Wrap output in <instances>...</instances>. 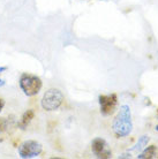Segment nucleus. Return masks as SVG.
I'll return each mask as SVG.
<instances>
[{"label":"nucleus","mask_w":158,"mask_h":159,"mask_svg":"<svg viewBox=\"0 0 158 159\" xmlns=\"http://www.w3.org/2000/svg\"><path fill=\"white\" fill-rule=\"evenodd\" d=\"M113 133L118 137H126L133 130V120H132V111L129 105L123 104L119 108L118 114L115 116L112 122Z\"/></svg>","instance_id":"f257e3e1"},{"label":"nucleus","mask_w":158,"mask_h":159,"mask_svg":"<svg viewBox=\"0 0 158 159\" xmlns=\"http://www.w3.org/2000/svg\"><path fill=\"white\" fill-rule=\"evenodd\" d=\"M19 83H20L21 90L28 97H32V96L37 95L40 91L42 85H43L42 80L38 76L32 75V74H28V73H24V74L21 75Z\"/></svg>","instance_id":"f03ea898"},{"label":"nucleus","mask_w":158,"mask_h":159,"mask_svg":"<svg viewBox=\"0 0 158 159\" xmlns=\"http://www.w3.org/2000/svg\"><path fill=\"white\" fill-rule=\"evenodd\" d=\"M65 97H63V92L60 91L59 89L55 88H51L48 91L44 93L43 98H42V107L45 111H55L61 106V104L63 103Z\"/></svg>","instance_id":"7ed1b4c3"},{"label":"nucleus","mask_w":158,"mask_h":159,"mask_svg":"<svg viewBox=\"0 0 158 159\" xmlns=\"http://www.w3.org/2000/svg\"><path fill=\"white\" fill-rule=\"evenodd\" d=\"M42 144L38 143L37 141H34V139H29V141H26L21 144L19 149H17V152H19V156L23 159H30V158H36L40 155L42 152Z\"/></svg>","instance_id":"20e7f679"},{"label":"nucleus","mask_w":158,"mask_h":159,"mask_svg":"<svg viewBox=\"0 0 158 159\" xmlns=\"http://www.w3.org/2000/svg\"><path fill=\"white\" fill-rule=\"evenodd\" d=\"M100 113L105 116H109L113 114L118 105V97L115 93L111 95H100L98 98Z\"/></svg>","instance_id":"39448f33"},{"label":"nucleus","mask_w":158,"mask_h":159,"mask_svg":"<svg viewBox=\"0 0 158 159\" xmlns=\"http://www.w3.org/2000/svg\"><path fill=\"white\" fill-rule=\"evenodd\" d=\"M91 150L94 152V155L97 158H111L112 157V151L107 142L102 137H96L91 142Z\"/></svg>","instance_id":"423d86ee"},{"label":"nucleus","mask_w":158,"mask_h":159,"mask_svg":"<svg viewBox=\"0 0 158 159\" xmlns=\"http://www.w3.org/2000/svg\"><path fill=\"white\" fill-rule=\"evenodd\" d=\"M157 155V147L156 145H146L144 149H143L141 153L137 156V159H151L155 158Z\"/></svg>","instance_id":"0eeeda50"},{"label":"nucleus","mask_w":158,"mask_h":159,"mask_svg":"<svg viewBox=\"0 0 158 159\" xmlns=\"http://www.w3.org/2000/svg\"><path fill=\"white\" fill-rule=\"evenodd\" d=\"M34 116H35V113H34L32 110H28V111L24 112L23 116H22V118L20 120V122H19V127L21 129H26L28 127V125L30 123V121L34 119Z\"/></svg>","instance_id":"6e6552de"},{"label":"nucleus","mask_w":158,"mask_h":159,"mask_svg":"<svg viewBox=\"0 0 158 159\" xmlns=\"http://www.w3.org/2000/svg\"><path fill=\"white\" fill-rule=\"evenodd\" d=\"M149 141H150V137L148 135H143V136H141V137H138L136 144L132 148V151H142L143 149L148 145Z\"/></svg>","instance_id":"1a4fd4ad"},{"label":"nucleus","mask_w":158,"mask_h":159,"mask_svg":"<svg viewBox=\"0 0 158 159\" xmlns=\"http://www.w3.org/2000/svg\"><path fill=\"white\" fill-rule=\"evenodd\" d=\"M7 127H8V120L6 118H0V133L6 130Z\"/></svg>","instance_id":"9d476101"},{"label":"nucleus","mask_w":158,"mask_h":159,"mask_svg":"<svg viewBox=\"0 0 158 159\" xmlns=\"http://www.w3.org/2000/svg\"><path fill=\"white\" fill-rule=\"evenodd\" d=\"M7 69V67H0V73H2V72H5ZM5 80H2V79H0V87H2V85H5Z\"/></svg>","instance_id":"9b49d317"},{"label":"nucleus","mask_w":158,"mask_h":159,"mask_svg":"<svg viewBox=\"0 0 158 159\" xmlns=\"http://www.w3.org/2000/svg\"><path fill=\"white\" fill-rule=\"evenodd\" d=\"M4 105H5V100L0 98V112L2 111V108H4Z\"/></svg>","instance_id":"f8f14e48"},{"label":"nucleus","mask_w":158,"mask_h":159,"mask_svg":"<svg viewBox=\"0 0 158 159\" xmlns=\"http://www.w3.org/2000/svg\"><path fill=\"white\" fill-rule=\"evenodd\" d=\"M119 158H131V153H126V155H123L120 156Z\"/></svg>","instance_id":"ddd939ff"},{"label":"nucleus","mask_w":158,"mask_h":159,"mask_svg":"<svg viewBox=\"0 0 158 159\" xmlns=\"http://www.w3.org/2000/svg\"><path fill=\"white\" fill-rule=\"evenodd\" d=\"M156 130H157V131H158V126H156Z\"/></svg>","instance_id":"4468645a"},{"label":"nucleus","mask_w":158,"mask_h":159,"mask_svg":"<svg viewBox=\"0 0 158 159\" xmlns=\"http://www.w3.org/2000/svg\"><path fill=\"white\" fill-rule=\"evenodd\" d=\"M157 116H158V110H157Z\"/></svg>","instance_id":"2eb2a0df"}]
</instances>
